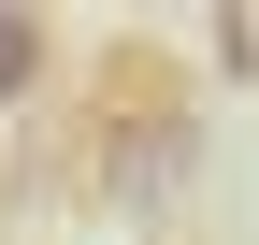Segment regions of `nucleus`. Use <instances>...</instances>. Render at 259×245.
<instances>
[{
    "label": "nucleus",
    "mask_w": 259,
    "mask_h": 245,
    "mask_svg": "<svg viewBox=\"0 0 259 245\" xmlns=\"http://www.w3.org/2000/svg\"><path fill=\"white\" fill-rule=\"evenodd\" d=\"M58 72H72V29H58L44 0H0V115H29Z\"/></svg>",
    "instance_id": "f03ea898"
},
{
    "label": "nucleus",
    "mask_w": 259,
    "mask_h": 245,
    "mask_svg": "<svg viewBox=\"0 0 259 245\" xmlns=\"http://www.w3.org/2000/svg\"><path fill=\"white\" fill-rule=\"evenodd\" d=\"M72 159H87V202H115V217H158V202L187 188V159H202V115H187L173 44H115V58H101Z\"/></svg>",
    "instance_id": "f257e3e1"
}]
</instances>
